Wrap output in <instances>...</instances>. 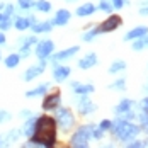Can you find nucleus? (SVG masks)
Listing matches in <instances>:
<instances>
[{
  "label": "nucleus",
  "mask_w": 148,
  "mask_h": 148,
  "mask_svg": "<svg viewBox=\"0 0 148 148\" xmlns=\"http://www.w3.org/2000/svg\"><path fill=\"white\" fill-rule=\"evenodd\" d=\"M2 19H3V14H0V21H2Z\"/></svg>",
  "instance_id": "a18cd8bd"
},
{
  "label": "nucleus",
  "mask_w": 148,
  "mask_h": 148,
  "mask_svg": "<svg viewBox=\"0 0 148 148\" xmlns=\"http://www.w3.org/2000/svg\"><path fill=\"white\" fill-rule=\"evenodd\" d=\"M19 7L21 9H31V7H34V0H19Z\"/></svg>",
  "instance_id": "473e14b6"
},
{
  "label": "nucleus",
  "mask_w": 148,
  "mask_h": 148,
  "mask_svg": "<svg viewBox=\"0 0 148 148\" xmlns=\"http://www.w3.org/2000/svg\"><path fill=\"white\" fill-rule=\"evenodd\" d=\"M10 24H12L10 17H3V19L0 21V29H2V31H7L9 27H10Z\"/></svg>",
  "instance_id": "7c9ffc66"
},
{
  "label": "nucleus",
  "mask_w": 148,
  "mask_h": 148,
  "mask_svg": "<svg viewBox=\"0 0 148 148\" xmlns=\"http://www.w3.org/2000/svg\"><path fill=\"white\" fill-rule=\"evenodd\" d=\"M97 34H101L97 27H95V29H92V31H89V32H85V34H84V41H92Z\"/></svg>",
  "instance_id": "cd10ccee"
},
{
  "label": "nucleus",
  "mask_w": 148,
  "mask_h": 148,
  "mask_svg": "<svg viewBox=\"0 0 148 148\" xmlns=\"http://www.w3.org/2000/svg\"><path fill=\"white\" fill-rule=\"evenodd\" d=\"M2 45H5V36L0 32V46H2Z\"/></svg>",
  "instance_id": "79ce46f5"
},
{
  "label": "nucleus",
  "mask_w": 148,
  "mask_h": 148,
  "mask_svg": "<svg viewBox=\"0 0 148 148\" xmlns=\"http://www.w3.org/2000/svg\"><path fill=\"white\" fill-rule=\"evenodd\" d=\"M0 58H2V53H0Z\"/></svg>",
  "instance_id": "09e8293b"
},
{
  "label": "nucleus",
  "mask_w": 148,
  "mask_h": 148,
  "mask_svg": "<svg viewBox=\"0 0 148 148\" xmlns=\"http://www.w3.org/2000/svg\"><path fill=\"white\" fill-rule=\"evenodd\" d=\"M60 102H61L60 94H51V95H48V97L45 99V102H43V109H45V111H53V109H58Z\"/></svg>",
  "instance_id": "1a4fd4ad"
},
{
  "label": "nucleus",
  "mask_w": 148,
  "mask_h": 148,
  "mask_svg": "<svg viewBox=\"0 0 148 148\" xmlns=\"http://www.w3.org/2000/svg\"><path fill=\"white\" fill-rule=\"evenodd\" d=\"M92 130H94V124H85V126H80L75 134L70 140V145L77 148H85L89 145V140L92 138Z\"/></svg>",
  "instance_id": "7ed1b4c3"
},
{
  "label": "nucleus",
  "mask_w": 148,
  "mask_h": 148,
  "mask_svg": "<svg viewBox=\"0 0 148 148\" xmlns=\"http://www.w3.org/2000/svg\"><path fill=\"white\" fill-rule=\"evenodd\" d=\"M143 38H145V36H143ZM145 46H148V36L145 38Z\"/></svg>",
  "instance_id": "c03bdc74"
},
{
  "label": "nucleus",
  "mask_w": 148,
  "mask_h": 148,
  "mask_svg": "<svg viewBox=\"0 0 148 148\" xmlns=\"http://www.w3.org/2000/svg\"><path fill=\"white\" fill-rule=\"evenodd\" d=\"M140 14L141 15H148V7H141V9H140Z\"/></svg>",
  "instance_id": "a19ab883"
},
{
  "label": "nucleus",
  "mask_w": 148,
  "mask_h": 148,
  "mask_svg": "<svg viewBox=\"0 0 148 148\" xmlns=\"http://www.w3.org/2000/svg\"><path fill=\"white\" fill-rule=\"evenodd\" d=\"M48 89H49V85H48V84H43V85H39V87H36V89L27 90V92H26V97H27V99H32V97H36V95H43V94H46Z\"/></svg>",
  "instance_id": "6ab92c4d"
},
{
  "label": "nucleus",
  "mask_w": 148,
  "mask_h": 148,
  "mask_svg": "<svg viewBox=\"0 0 148 148\" xmlns=\"http://www.w3.org/2000/svg\"><path fill=\"white\" fill-rule=\"evenodd\" d=\"M72 89H73L75 94H78V95H87V94H92L94 92V85H84V84H80V82H72Z\"/></svg>",
  "instance_id": "ddd939ff"
},
{
  "label": "nucleus",
  "mask_w": 148,
  "mask_h": 148,
  "mask_svg": "<svg viewBox=\"0 0 148 148\" xmlns=\"http://www.w3.org/2000/svg\"><path fill=\"white\" fill-rule=\"evenodd\" d=\"M31 145H41V147H55L56 141V121L49 116H41L36 119V128L32 133Z\"/></svg>",
  "instance_id": "f257e3e1"
},
{
  "label": "nucleus",
  "mask_w": 148,
  "mask_h": 148,
  "mask_svg": "<svg viewBox=\"0 0 148 148\" xmlns=\"http://www.w3.org/2000/svg\"><path fill=\"white\" fill-rule=\"evenodd\" d=\"M111 131H112L114 136H116L118 140H121V141H130V140H133V138L138 136V133H140V126L133 124V123L128 121V119L119 118L116 123H112Z\"/></svg>",
  "instance_id": "f03ea898"
},
{
  "label": "nucleus",
  "mask_w": 148,
  "mask_h": 148,
  "mask_svg": "<svg viewBox=\"0 0 148 148\" xmlns=\"http://www.w3.org/2000/svg\"><path fill=\"white\" fill-rule=\"evenodd\" d=\"M128 147H143V143H141V141H130V145H128Z\"/></svg>",
  "instance_id": "ea45409f"
},
{
  "label": "nucleus",
  "mask_w": 148,
  "mask_h": 148,
  "mask_svg": "<svg viewBox=\"0 0 148 148\" xmlns=\"http://www.w3.org/2000/svg\"><path fill=\"white\" fill-rule=\"evenodd\" d=\"M19 61H21V55L12 53V55H9V56L5 58V66H7V68H15V66L19 65Z\"/></svg>",
  "instance_id": "4be33fe9"
},
{
  "label": "nucleus",
  "mask_w": 148,
  "mask_h": 148,
  "mask_svg": "<svg viewBox=\"0 0 148 148\" xmlns=\"http://www.w3.org/2000/svg\"><path fill=\"white\" fill-rule=\"evenodd\" d=\"M29 114H31L29 111H22V112H21V116H29Z\"/></svg>",
  "instance_id": "37998d69"
},
{
  "label": "nucleus",
  "mask_w": 148,
  "mask_h": 148,
  "mask_svg": "<svg viewBox=\"0 0 148 148\" xmlns=\"http://www.w3.org/2000/svg\"><path fill=\"white\" fill-rule=\"evenodd\" d=\"M99 9H101V10H104V12H107V14H111V10H112L114 7H112V3H111L109 0H101Z\"/></svg>",
  "instance_id": "bb28decb"
},
{
  "label": "nucleus",
  "mask_w": 148,
  "mask_h": 148,
  "mask_svg": "<svg viewBox=\"0 0 148 148\" xmlns=\"http://www.w3.org/2000/svg\"><path fill=\"white\" fill-rule=\"evenodd\" d=\"M34 128H36V118H31V119L26 121V124H24V128H22V133L31 138L32 133H34Z\"/></svg>",
  "instance_id": "aec40b11"
},
{
  "label": "nucleus",
  "mask_w": 148,
  "mask_h": 148,
  "mask_svg": "<svg viewBox=\"0 0 148 148\" xmlns=\"http://www.w3.org/2000/svg\"><path fill=\"white\" fill-rule=\"evenodd\" d=\"M95 65H97V55L95 53H89V55H85L84 58L78 61V66L82 70H89V68L95 66Z\"/></svg>",
  "instance_id": "9d476101"
},
{
  "label": "nucleus",
  "mask_w": 148,
  "mask_h": 148,
  "mask_svg": "<svg viewBox=\"0 0 148 148\" xmlns=\"http://www.w3.org/2000/svg\"><path fill=\"white\" fill-rule=\"evenodd\" d=\"M126 68V63L123 61V60H118V61H114L111 66H109V73H118V72H123Z\"/></svg>",
  "instance_id": "b1692460"
},
{
  "label": "nucleus",
  "mask_w": 148,
  "mask_h": 148,
  "mask_svg": "<svg viewBox=\"0 0 148 148\" xmlns=\"http://www.w3.org/2000/svg\"><path fill=\"white\" fill-rule=\"evenodd\" d=\"M55 121H56V124H58L63 131H68V130H72V128L75 126V116L72 114L70 109H65V107L58 109L56 119H55Z\"/></svg>",
  "instance_id": "20e7f679"
},
{
  "label": "nucleus",
  "mask_w": 148,
  "mask_h": 148,
  "mask_svg": "<svg viewBox=\"0 0 148 148\" xmlns=\"http://www.w3.org/2000/svg\"><path fill=\"white\" fill-rule=\"evenodd\" d=\"M14 15V7L12 5H7L5 7V12H3V17H12Z\"/></svg>",
  "instance_id": "c9c22d12"
},
{
  "label": "nucleus",
  "mask_w": 148,
  "mask_h": 148,
  "mask_svg": "<svg viewBox=\"0 0 148 148\" xmlns=\"http://www.w3.org/2000/svg\"><path fill=\"white\" fill-rule=\"evenodd\" d=\"M126 82H124V78H119V80H116L112 85H111V89H116V90H124L126 89V85H124Z\"/></svg>",
  "instance_id": "c756f323"
},
{
  "label": "nucleus",
  "mask_w": 148,
  "mask_h": 148,
  "mask_svg": "<svg viewBox=\"0 0 148 148\" xmlns=\"http://www.w3.org/2000/svg\"><path fill=\"white\" fill-rule=\"evenodd\" d=\"M141 111L148 112V97H145V99H143V102H141Z\"/></svg>",
  "instance_id": "58836bf2"
},
{
  "label": "nucleus",
  "mask_w": 148,
  "mask_h": 148,
  "mask_svg": "<svg viewBox=\"0 0 148 148\" xmlns=\"http://www.w3.org/2000/svg\"><path fill=\"white\" fill-rule=\"evenodd\" d=\"M51 27H53V22H49V21H45V22H34V24H32V32H34V34L48 32V31H51Z\"/></svg>",
  "instance_id": "a211bd4d"
},
{
  "label": "nucleus",
  "mask_w": 148,
  "mask_h": 148,
  "mask_svg": "<svg viewBox=\"0 0 148 148\" xmlns=\"http://www.w3.org/2000/svg\"><path fill=\"white\" fill-rule=\"evenodd\" d=\"M55 49V43L49 41V39H45V41H39L38 46H36V56L39 60H46Z\"/></svg>",
  "instance_id": "423d86ee"
},
{
  "label": "nucleus",
  "mask_w": 148,
  "mask_h": 148,
  "mask_svg": "<svg viewBox=\"0 0 148 148\" xmlns=\"http://www.w3.org/2000/svg\"><path fill=\"white\" fill-rule=\"evenodd\" d=\"M111 126H112V121H109V119H102V121H101V124H99V128L104 130V131L111 130Z\"/></svg>",
  "instance_id": "72a5a7b5"
},
{
  "label": "nucleus",
  "mask_w": 148,
  "mask_h": 148,
  "mask_svg": "<svg viewBox=\"0 0 148 148\" xmlns=\"http://www.w3.org/2000/svg\"><path fill=\"white\" fill-rule=\"evenodd\" d=\"M78 46H72V48H66V49H63V51H60V53H56L55 56H53V60L55 61H63V60H68L72 58L73 55H77L78 53Z\"/></svg>",
  "instance_id": "9b49d317"
},
{
  "label": "nucleus",
  "mask_w": 148,
  "mask_h": 148,
  "mask_svg": "<svg viewBox=\"0 0 148 148\" xmlns=\"http://www.w3.org/2000/svg\"><path fill=\"white\" fill-rule=\"evenodd\" d=\"M111 2H112L114 9H123V5L126 3V0H111Z\"/></svg>",
  "instance_id": "f704fd0d"
},
{
  "label": "nucleus",
  "mask_w": 148,
  "mask_h": 148,
  "mask_svg": "<svg viewBox=\"0 0 148 148\" xmlns=\"http://www.w3.org/2000/svg\"><path fill=\"white\" fill-rule=\"evenodd\" d=\"M19 43H21V48H31V45L32 43H38L36 41V38L34 36H29V38H22V39H19Z\"/></svg>",
  "instance_id": "a878e982"
},
{
  "label": "nucleus",
  "mask_w": 148,
  "mask_h": 148,
  "mask_svg": "<svg viewBox=\"0 0 148 148\" xmlns=\"http://www.w3.org/2000/svg\"><path fill=\"white\" fill-rule=\"evenodd\" d=\"M14 26H15V29L17 31H26L31 26V22H29L27 17H17L15 22H14Z\"/></svg>",
  "instance_id": "412c9836"
},
{
  "label": "nucleus",
  "mask_w": 148,
  "mask_h": 148,
  "mask_svg": "<svg viewBox=\"0 0 148 148\" xmlns=\"http://www.w3.org/2000/svg\"><path fill=\"white\" fill-rule=\"evenodd\" d=\"M131 107H133V101H131V99H123V101L114 107V112H116V116H121V114L128 112Z\"/></svg>",
  "instance_id": "dca6fc26"
},
{
  "label": "nucleus",
  "mask_w": 148,
  "mask_h": 148,
  "mask_svg": "<svg viewBox=\"0 0 148 148\" xmlns=\"http://www.w3.org/2000/svg\"><path fill=\"white\" fill-rule=\"evenodd\" d=\"M143 48H145V38H138L133 43V49L134 51H140V49H143Z\"/></svg>",
  "instance_id": "c85d7f7f"
},
{
  "label": "nucleus",
  "mask_w": 148,
  "mask_h": 148,
  "mask_svg": "<svg viewBox=\"0 0 148 148\" xmlns=\"http://www.w3.org/2000/svg\"><path fill=\"white\" fill-rule=\"evenodd\" d=\"M147 92H148V85H147Z\"/></svg>",
  "instance_id": "de8ad7c7"
},
{
  "label": "nucleus",
  "mask_w": 148,
  "mask_h": 148,
  "mask_svg": "<svg viewBox=\"0 0 148 148\" xmlns=\"http://www.w3.org/2000/svg\"><path fill=\"white\" fill-rule=\"evenodd\" d=\"M53 77H55L56 82H65V80L70 77V68H68V66H55Z\"/></svg>",
  "instance_id": "2eb2a0df"
},
{
  "label": "nucleus",
  "mask_w": 148,
  "mask_h": 148,
  "mask_svg": "<svg viewBox=\"0 0 148 148\" xmlns=\"http://www.w3.org/2000/svg\"><path fill=\"white\" fill-rule=\"evenodd\" d=\"M17 136H19V131H17V130H15V131H10V133L7 134V138H9L10 141H15V140H17Z\"/></svg>",
  "instance_id": "4c0bfd02"
},
{
  "label": "nucleus",
  "mask_w": 148,
  "mask_h": 148,
  "mask_svg": "<svg viewBox=\"0 0 148 148\" xmlns=\"http://www.w3.org/2000/svg\"><path fill=\"white\" fill-rule=\"evenodd\" d=\"M147 3H148V2H147Z\"/></svg>",
  "instance_id": "8fccbe9b"
},
{
  "label": "nucleus",
  "mask_w": 148,
  "mask_h": 148,
  "mask_svg": "<svg viewBox=\"0 0 148 148\" xmlns=\"http://www.w3.org/2000/svg\"><path fill=\"white\" fill-rule=\"evenodd\" d=\"M119 26H121V17L119 15H109L97 29H99V32H111V31L118 29Z\"/></svg>",
  "instance_id": "0eeeda50"
},
{
  "label": "nucleus",
  "mask_w": 148,
  "mask_h": 148,
  "mask_svg": "<svg viewBox=\"0 0 148 148\" xmlns=\"http://www.w3.org/2000/svg\"><path fill=\"white\" fill-rule=\"evenodd\" d=\"M34 7L39 12H49L51 10V3L48 0H38V2H34Z\"/></svg>",
  "instance_id": "5701e85b"
},
{
  "label": "nucleus",
  "mask_w": 148,
  "mask_h": 148,
  "mask_svg": "<svg viewBox=\"0 0 148 148\" xmlns=\"http://www.w3.org/2000/svg\"><path fill=\"white\" fill-rule=\"evenodd\" d=\"M75 104H77V109H78V112L82 114V116H87V114H92L97 107H95V104L90 101L87 95H80L77 101H75Z\"/></svg>",
  "instance_id": "39448f33"
},
{
  "label": "nucleus",
  "mask_w": 148,
  "mask_h": 148,
  "mask_svg": "<svg viewBox=\"0 0 148 148\" xmlns=\"http://www.w3.org/2000/svg\"><path fill=\"white\" fill-rule=\"evenodd\" d=\"M10 119V114L7 112V111H0V123H3V121H9Z\"/></svg>",
  "instance_id": "e433bc0d"
},
{
  "label": "nucleus",
  "mask_w": 148,
  "mask_h": 148,
  "mask_svg": "<svg viewBox=\"0 0 148 148\" xmlns=\"http://www.w3.org/2000/svg\"><path fill=\"white\" fill-rule=\"evenodd\" d=\"M138 119H140L141 130H143V131H147V133H148V112H145V111H141V114L138 116Z\"/></svg>",
  "instance_id": "393cba45"
},
{
  "label": "nucleus",
  "mask_w": 148,
  "mask_h": 148,
  "mask_svg": "<svg viewBox=\"0 0 148 148\" xmlns=\"http://www.w3.org/2000/svg\"><path fill=\"white\" fill-rule=\"evenodd\" d=\"M0 145H2V138H0Z\"/></svg>",
  "instance_id": "49530a36"
},
{
  "label": "nucleus",
  "mask_w": 148,
  "mask_h": 148,
  "mask_svg": "<svg viewBox=\"0 0 148 148\" xmlns=\"http://www.w3.org/2000/svg\"><path fill=\"white\" fill-rule=\"evenodd\" d=\"M45 68H46L45 60H43L39 65H32L31 68H27V72H26V75H24V80H26V82H31V80H34L36 77H39V75L45 72Z\"/></svg>",
  "instance_id": "6e6552de"
},
{
  "label": "nucleus",
  "mask_w": 148,
  "mask_h": 148,
  "mask_svg": "<svg viewBox=\"0 0 148 148\" xmlns=\"http://www.w3.org/2000/svg\"><path fill=\"white\" fill-rule=\"evenodd\" d=\"M147 32H148L147 26H138V27H134V29L130 31V32L124 36V39H126V41H130V39H138V38L147 36Z\"/></svg>",
  "instance_id": "4468645a"
},
{
  "label": "nucleus",
  "mask_w": 148,
  "mask_h": 148,
  "mask_svg": "<svg viewBox=\"0 0 148 148\" xmlns=\"http://www.w3.org/2000/svg\"><path fill=\"white\" fill-rule=\"evenodd\" d=\"M102 136H104V130L94 126V130H92V138H95V140H102Z\"/></svg>",
  "instance_id": "2f4dec72"
},
{
  "label": "nucleus",
  "mask_w": 148,
  "mask_h": 148,
  "mask_svg": "<svg viewBox=\"0 0 148 148\" xmlns=\"http://www.w3.org/2000/svg\"><path fill=\"white\" fill-rule=\"evenodd\" d=\"M68 21H70V12H68L66 9H60L51 22H53L55 26H65V24H68Z\"/></svg>",
  "instance_id": "f8f14e48"
},
{
  "label": "nucleus",
  "mask_w": 148,
  "mask_h": 148,
  "mask_svg": "<svg viewBox=\"0 0 148 148\" xmlns=\"http://www.w3.org/2000/svg\"><path fill=\"white\" fill-rule=\"evenodd\" d=\"M95 12V5L94 3H84V5H80L78 9H77V15L78 17H89Z\"/></svg>",
  "instance_id": "f3484780"
}]
</instances>
